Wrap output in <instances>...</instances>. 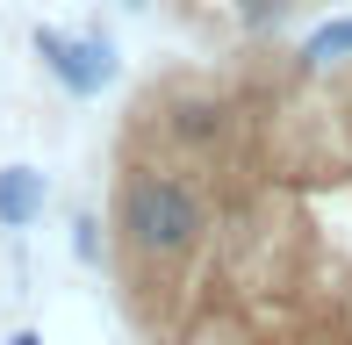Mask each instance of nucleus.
Returning a JSON list of instances; mask_svg holds the SVG:
<instances>
[{
  "label": "nucleus",
  "instance_id": "nucleus-1",
  "mask_svg": "<svg viewBox=\"0 0 352 345\" xmlns=\"http://www.w3.org/2000/svg\"><path fill=\"white\" fill-rule=\"evenodd\" d=\"M116 230H122V245L144 252V259H180V252H195V245L209 238V201H201L195 180L144 166V172L122 180V194H116Z\"/></svg>",
  "mask_w": 352,
  "mask_h": 345
},
{
  "label": "nucleus",
  "instance_id": "nucleus-2",
  "mask_svg": "<svg viewBox=\"0 0 352 345\" xmlns=\"http://www.w3.org/2000/svg\"><path fill=\"white\" fill-rule=\"evenodd\" d=\"M36 58L58 72V87L79 93V101H94L108 80H116V51H108V36H65V29H36Z\"/></svg>",
  "mask_w": 352,
  "mask_h": 345
},
{
  "label": "nucleus",
  "instance_id": "nucleus-3",
  "mask_svg": "<svg viewBox=\"0 0 352 345\" xmlns=\"http://www.w3.org/2000/svg\"><path fill=\"white\" fill-rule=\"evenodd\" d=\"M43 172L36 166H0V230H29L43 216Z\"/></svg>",
  "mask_w": 352,
  "mask_h": 345
},
{
  "label": "nucleus",
  "instance_id": "nucleus-4",
  "mask_svg": "<svg viewBox=\"0 0 352 345\" xmlns=\"http://www.w3.org/2000/svg\"><path fill=\"white\" fill-rule=\"evenodd\" d=\"M166 130L180 137V144H216V137L230 130V115H223V101H201V93H187V101H173Z\"/></svg>",
  "mask_w": 352,
  "mask_h": 345
},
{
  "label": "nucleus",
  "instance_id": "nucleus-5",
  "mask_svg": "<svg viewBox=\"0 0 352 345\" xmlns=\"http://www.w3.org/2000/svg\"><path fill=\"white\" fill-rule=\"evenodd\" d=\"M331 58H352V14H345V22H324L309 43H302V65H309V72L331 65Z\"/></svg>",
  "mask_w": 352,
  "mask_h": 345
},
{
  "label": "nucleus",
  "instance_id": "nucleus-6",
  "mask_svg": "<svg viewBox=\"0 0 352 345\" xmlns=\"http://www.w3.org/2000/svg\"><path fill=\"white\" fill-rule=\"evenodd\" d=\"M72 252L87 259V266L101 259V238H94V216H79V223H72Z\"/></svg>",
  "mask_w": 352,
  "mask_h": 345
},
{
  "label": "nucleus",
  "instance_id": "nucleus-7",
  "mask_svg": "<svg viewBox=\"0 0 352 345\" xmlns=\"http://www.w3.org/2000/svg\"><path fill=\"white\" fill-rule=\"evenodd\" d=\"M280 8H287V0H245V29H266V22H280Z\"/></svg>",
  "mask_w": 352,
  "mask_h": 345
},
{
  "label": "nucleus",
  "instance_id": "nucleus-8",
  "mask_svg": "<svg viewBox=\"0 0 352 345\" xmlns=\"http://www.w3.org/2000/svg\"><path fill=\"white\" fill-rule=\"evenodd\" d=\"M8 345H43V338H36V331H14V338H8Z\"/></svg>",
  "mask_w": 352,
  "mask_h": 345
},
{
  "label": "nucleus",
  "instance_id": "nucleus-9",
  "mask_svg": "<svg viewBox=\"0 0 352 345\" xmlns=\"http://www.w3.org/2000/svg\"><path fill=\"white\" fill-rule=\"evenodd\" d=\"M122 8H144V0H122Z\"/></svg>",
  "mask_w": 352,
  "mask_h": 345
}]
</instances>
